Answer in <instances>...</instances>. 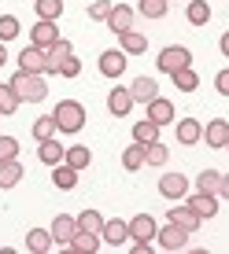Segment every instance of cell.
Masks as SVG:
<instances>
[{
  "instance_id": "13",
  "label": "cell",
  "mask_w": 229,
  "mask_h": 254,
  "mask_svg": "<svg viewBox=\"0 0 229 254\" xmlns=\"http://www.w3.org/2000/svg\"><path fill=\"white\" fill-rule=\"evenodd\" d=\"M30 41L37 48H52L59 41V30H56V22H48V19H37V26L30 30Z\"/></svg>"
},
{
  "instance_id": "5",
  "label": "cell",
  "mask_w": 229,
  "mask_h": 254,
  "mask_svg": "<svg viewBox=\"0 0 229 254\" xmlns=\"http://www.w3.org/2000/svg\"><path fill=\"white\" fill-rule=\"evenodd\" d=\"M155 232H159V229H155V217L152 214H137L133 221H129V240L140 243V247H148V243L155 240Z\"/></svg>"
},
{
  "instance_id": "12",
  "label": "cell",
  "mask_w": 229,
  "mask_h": 254,
  "mask_svg": "<svg viewBox=\"0 0 229 254\" xmlns=\"http://www.w3.org/2000/svg\"><path fill=\"white\" fill-rule=\"evenodd\" d=\"M148 118H152L155 122V126H174V118H178V115H174V103L170 100H163V96H155V100L152 103H148Z\"/></svg>"
},
{
  "instance_id": "36",
  "label": "cell",
  "mask_w": 229,
  "mask_h": 254,
  "mask_svg": "<svg viewBox=\"0 0 229 254\" xmlns=\"http://www.w3.org/2000/svg\"><path fill=\"white\" fill-rule=\"evenodd\" d=\"M56 133H59V126H56V118H52V115L33 122V136H37V144H41V140H52Z\"/></svg>"
},
{
  "instance_id": "31",
  "label": "cell",
  "mask_w": 229,
  "mask_h": 254,
  "mask_svg": "<svg viewBox=\"0 0 229 254\" xmlns=\"http://www.w3.org/2000/svg\"><path fill=\"white\" fill-rule=\"evenodd\" d=\"M122 166H126L129 173H137L140 166H144V144H137V140H133V147L122 151Z\"/></svg>"
},
{
  "instance_id": "23",
  "label": "cell",
  "mask_w": 229,
  "mask_h": 254,
  "mask_svg": "<svg viewBox=\"0 0 229 254\" xmlns=\"http://www.w3.org/2000/svg\"><path fill=\"white\" fill-rule=\"evenodd\" d=\"M118 37H122V52H126V56H144V48H148V37H144V33L126 30V33H118Z\"/></svg>"
},
{
  "instance_id": "39",
  "label": "cell",
  "mask_w": 229,
  "mask_h": 254,
  "mask_svg": "<svg viewBox=\"0 0 229 254\" xmlns=\"http://www.w3.org/2000/svg\"><path fill=\"white\" fill-rule=\"evenodd\" d=\"M11 159H19V140L0 136V162H11Z\"/></svg>"
},
{
  "instance_id": "20",
  "label": "cell",
  "mask_w": 229,
  "mask_h": 254,
  "mask_svg": "<svg viewBox=\"0 0 229 254\" xmlns=\"http://www.w3.org/2000/svg\"><path fill=\"white\" fill-rule=\"evenodd\" d=\"M45 52H48V70H45V74H59V63H63L67 56H74V48H70V41H67V37H59L56 45L45 48Z\"/></svg>"
},
{
  "instance_id": "7",
  "label": "cell",
  "mask_w": 229,
  "mask_h": 254,
  "mask_svg": "<svg viewBox=\"0 0 229 254\" xmlns=\"http://www.w3.org/2000/svg\"><path fill=\"white\" fill-rule=\"evenodd\" d=\"M174 136H178V144L192 147V144H200V140H204V126H200L196 118H178V126H174Z\"/></svg>"
},
{
  "instance_id": "38",
  "label": "cell",
  "mask_w": 229,
  "mask_h": 254,
  "mask_svg": "<svg viewBox=\"0 0 229 254\" xmlns=\"http://www.w3.org/2000/svg\"><path fill=\"white\" fill-rule=\"evenodd\" d=\"M137 11L144 15V19H163L166 15V0H140Z\"/></svg>"
},
{
  "instance_id": "18",
  "label": "cell",
  "mask_w": 229,
  "mask_h": 254,
  "mask_svg": "<svg viewBox=\"0 0 229 254\" xmlns=\"http://www.w3.org/2000/svg\"><path fill=\"white\" fill-rule=\"evenodd\" d=\"M129 96H133V103H152L155 96H159V85H155L152 77H137V81L129 85Z\"/></svg>"
},
{
  "instance_id": "48",
  "label": "cell",
  "mask_w": 229,
  "mask_h": 254,
  "mask_svg": "<svg viewBox=\"0 0 229 254\" xmlns=\"http://www.w3.org/2000/svg\"><path fill=\"white\" fill-rule=\"evenodd\" d=\"M0 118H4V115H0Z\"/></svg>"
},
{
  "instance_id": "42",
  "label": "cell",
  "mask_w": 229,
  "mask_h": 254,
  "mask_svg": "<svg viewBox=\"0 0 229 254\" xmlns=\"http://www.w3.org/2000/svg\"><path fill=\"white\" fill-rule=\"evenodd\" d=\"M59 74H63V77H78V74H82V59H78V56H67L63 63H59Z\"/></svg>"
},
{
  "instance_id": "43",
  "label": "cell",
  "mask_w": 229,
  "mask_h": 254,
  "mask_svg": "<svg viewBox=\"0 0 229 254\" xmlns=\"http://www.w3.org/2000/svg\"><path fill=\"white\" fill-rule=\"evenodd\" d=\"M215 89L222 96H229V70H218V74H215Z\"/></svg>"
},
{
  "instance_id": "47",
  "label": "cell",
  "mask_w": 229,
  "mask_h": 254,
  "mask_svg": "<svg viewBox=\"0 0 229 254\" xmlns=\"http://www.w3.org/2000/svg\"><path fill=\"white\" fill-rule=\"evenodd\" d=\"M226 151H229V140H226Z\"/></svg>"
},
{
  "instance_id": "40",
  "label": "cell",
  "mask_w": 229,
  "mask_h": 254,
  "mask_svg": "<svg viewBox=\"0 0 229 254\" xmlns=\"http://www.w3.org/2000/svg\"><path fill=\"white\" fill-rule=\"evenodd\" d=\"M19 37V19L15 15H0V41H11Z\"/></svg>"
},
{
  "instance_id": "16",
  "label": "cell",
  "mask_w": 229,
  "mask_h": 254,
  "mask_svg": "<svg viewBox=\"0 0 229 254\" xmlns=\"http://www.w3.org/2000/svg\"><path fill=\"white\" fill-rule=\"evenodd\" d=\"M122 70H126V52H122V48L118 52L111 48V52H104V56H100V74L104 77H118Z\"/></svg>"
},
{
  "instance_id": "26",
  "label": "cell",
  "mask_w": 229,
  "mask_h": 254,
  "mask_svg": "<svg viewBox=\"0 0 229 254\" xmlns=\"http://www.w3.org/2000/svg\"><path fill=\"white\" fill-rule=\"evenodd\" d=\"M63 162L70 166V170H78V173H82V170H85V166H89V162H93V155H89V147H82V144H78V147H67V155H63Z\"/></svg>"
},
{
  "instance_id": "25",
  "label": "cell",
  "mask_w": 229,
  "mask_h": 254,
  "mask_svg": "<svg viewBox=\"0 0 229 254\" xmlns=\"http://www.w3.org/2000/svg\"><path fill=\"white\" fill-rule=\"evenodd\" d=\"M133 140H137V144H155V140H159V126H155V122L152 118H144V122H137V126H133Z\"/></svg>"
},
{
  "instance_id": "1",
  "label": "cell",
  "mask_w": 229,
  "mask_h": 254,
  "mask_svg": "<svg viewBox=\"0 0 229 254\" xmlns=\"http://www.w3.org/2000/svg\"><path fill=\"white\" fill-rule=\"evenodd\" d=\"M15 89V96L19 100H26V103H41L48 96V85H45V74H26V70H19V74L7 81Z\"/></svg>"
},
{
  "instance_id": "10",
  "label": "cell",
  "mask_w": 229,
  "mask_h": 254,
  "mask_svg": "<svg viewBox=\"0 0 229 254\" xmlns=\"http://www.w3.org/2000/svg\"><path fill=\"white\" fill-rule=\"evenodd\" d=\"M133 7H126V4H114L111 7V15H108V30L111 33H126V30H133Z\"/></svg>"
},
{
  "instance_id": "41",
  "label": "cell",
  "mask_w": 229,
  "mask_h": 254,
  "mask_svg": "<svg viewBox=\"0 0 229 254\" xmlns=\"http://www.w3.org/2000/svg\"><path fill=\"white\" fill-rule=\"evenodd\" d=\"M111 0H96V4H89V19H96V22H108V15H111Z\"/></svg>"
},
{
  "instance_id": "32",
  "label": "cell",
  "mask_w": 229,
  "mask_h": 254,
  "mask_svg": "<svg viewBox=\"0 0 229 254\" xmlns=\"http://www.w3.org/2000/svg\"><path fill=\"white\" fill-rule=\"evenodd\" d=\"M33 7H37V19H48V22H56L63 15V0H33Z\"/></svg>"
},
{
  "instance_id": "14",
  "label": "cell",
  "mask_w": 229,
  "mask_h": 254,
  "mask_svg": "<svg viewBox=\"0 0 229 254\" xmlns=\"http://www.w3.org/2000/svg\"><path fill=\"white\" fill-rule=\"evenodd\" d=\"M159 191L166 199H185V195H189V177H181V173H166V177H159Z\"/></svg>"
},
{
  "instance_id": "8",
  "label": "cell",
  "mask_w": 229,
  "mask_h": 254,
  "mask_svg": "<svg viewBox=\"0 0 229 254\" xmlns=\"http://www.w3.org/2000/svg\"><path fill=\"white\" fill-rule=\"evenodd\" d=\"M52 240L59 243V247H67L70 240H74V232H78V217H70V214H56V221H52Z\"/></svg>"
},
{
  "instance_id": "2",
  "label": "cell",
  "mask_w": 229,
  "mask_h": 254,
  "mask_svg": "<svg viewBox=\"0 0 229 254\" xmlns=\"http://www.w3.org/2000/svg\"><path fill=\"white\" fill-rule=\"evenodd\" d=\"M52 118H56L59 133H82L85 126V107L78 100H59L56 111H52Z\"/></svg>"
},
{
  "instance_id": "29",
  "label": "cell",
  "mask_w": 229,
  "mask_h": 254,
  "mask_svg": "<svg viewBox=\"0 0 229 254\" xmlns=\"http://www.w3.org/2000/svg\"><path fill=\"white\" fill-rule=\"evenodd\" d=\"M19 177H22V166H19V159L0 162V188H15V185H19Z\"/></svg>"
},
{
  "instance_id": "4",
  "label": "cell",
  "mask_w": 229,
  "mask_h": 254,
  "mask_svg": "<svg viewBox=\"0 0 229 254\" xmlns=\"http://www.w3.org/2000/svg\"><path fill=\"white\" fill-rule=\"evenodd\" d=\"M166 221L178 225V229H185L189 236H196V229H200V221H204V217H200L196 210L185 203V206H170V210H166Z\"/></svg>"
},
{
  "instance_id": "21",
  "label": "cell",
  "mask_w": 229,
  "mask_h": 254,
  "mask_svg": "<svg viewBox=\"0 0 229 254\" xmlns=\"http://www.w3.org/2000/svg\"><path fill=\"white\" fill-rule=\"evenodd\" d=\"M52 243H56V240H52L48 229H30V232H26V251H33V254H48Z\"/></svg>"
},
{
  "instance_id": "11",
  "label": "cell",
  "mask_w": 229,
  "mask_h": 254,
  "mask_svg": "<svg viewBox=\"0 0 229 254\" xmlns=\"http://www.w3.org/2000/svg\"><path fill=\"white\" fill-rule=\"evenodd\" d=\"M226 140H229V122L226 118H211L204 126V144L207 147H226Z\"/></svg>"
},
{
  "instance_id": "33",
  "label": "cell",
  "mask_w": 229,
  "mask_h": 254,
  "mask_svg": "<svg viewBox=\"0 0 229 254\" xmlns=\"http://www.w3.org/2000/svg\"><path fill=\"white\" fill-rule=\"evenodd\" d=\"M185 15H189L192 26H207V22H211V4H207V0H192Z\"/></svg>"
},
{
  "instance_id": "30",
  "label": "cell",
  "mask_w": 229,
  "mask_h": 254,
  "mask_svg": "<svg viewBox=\"0 0 229 254\" xmlns=\"http://www.w3.org/2000/svg\"><path fill=\"white\" fill-rule=\"evenodd\" d=\"M170 77H174V89H181V92H196L200 89V77H196L192 66H185V70H178V74H170Z\"/></svg>"
},
{
  "instance_id": "35",
  "label": "cell",
  "mask_w": 229,
  "mask_h": 254,
  "mask_svg": "<svg viewBox=\"0 0 229 254\" xmlns=\"http://www.w3.org/2000/svg\"><path fill=\"white\" fill-rule=\"evenodd\" d=\"M19 96H15V89H11V85H0V115H15V111H19Z\"/></svg>"
},
{
  "instance_id": "17",
  "label": "cell",
  "mask_w": 229,
  "mask_h": 254,
  "mask_svg": "<svg viewBox=\"0 0 229 254\" xmlns=\"http://www.w3.org/2000/svg\"><path fill=\"white\" fill-rule=\"evenodd\" d=\"M63 155H67V147L59 144L56 136H52V140H41V147H37V159L45 162V166H59V162H63Z\"/></svg>"
},
{
  "instance_id": "22",
  "label": "cell",
  "mask_w": 229,
  "mask_h": 254,
  "mask_svg": "<svg viewBox=\"0 0 229 254\" xmlns=\"http://www.w3.org/2000/svg\"><path fill=\"white\" fill-rule=\"evenodd\" d=\"M96 247H100V236H96V232H85V229H78L74 240L67 243V251H78V254H93Z\"/></svg>"
},
{
  "instance_id": "6",
  "label": "cell",
  "mask_w": 229,
  "mask_h": 254,
  "mask_svg": "<svg viewBox=\"0 0 229 254\" xmlns=\"http://www.w3.org/2000/svg\"><path fill=\"white\" fill-rule=\"evenodd\" d=\"M19 70H26V74H45V70H48V52L37 48V45L22 48L19 52Z\"/></svg>"
},
{
  "instance_id": "15",
  "label": "cell",
  "mask_w": 229,
  "mask_h": 254,
  "mask_svg": "<svg viewBox=\"0 0 229 254\" xmlns=\"http://www.w3.org/2000/svg\"><path fill=\"white\" fill-rule=\"evenodd\" d=\"M100 240L104 243H111V247H122V243L129 240V221H104V232H100Z\"/></svg>"
},
{
  "instance_id": "46",
  "label": "cell",
  "mask_w": 229,
  "mask_h": 254,
  "mask_svg": "<svg viewBox=\"0 0 229 254\" xmlns=\"http://www.w3.org/2000/svg\"><path fill=\"white\" fill-rule=\"evenodd\" d=\"M7 63V48H4V41H0V66Z\"/></svg>"
},
{
  "instance_id": "44",
  "label": "cell",
  "mask_w": 229,
  "mask_h": 254,
  "mask_svg": "<svg viewBox=\"0 0 229 254\" xmlns=\"http://www.w3.org/2000/svg\"><path fill=\"white\" fill-rule=\"evenodd\" d=\"M218 195L229 199V177H226V173H222V185H218Z\"/></svg>"
},
{
  "instance_id": "28",
  "label": "cell",
  "mask_w": 229,
  "mask_h": 254,
  "mask_svg": "<svg viewBox=\"0 0 229 254\" xmlns=\"http://www.w3.org/2000/svg\"><path fill=\"white\" fill-rule=\"evenodd\" d=\"M166 159H170V147H166L163 140H155V144L144 147V166H166Z\"/></svg>"
},
{
  "instance_id": "45",
  "label": "cell",
  "mask_w": 229,
  "mask_h": 254,
  "mask_svg": "<svg viewBox=\"0 0 229 254\" xmlns=\"http://www.w3.org/2000/svg\"><path fill=\"white\" fill-rule=\"evenodd\" d=\"M218 48H222V56L229 59V33H222V41H218Z\"/></svg>"
},
{
  "instance_id": "9",
  "label": "cell",
  "mask_w": 229,
  "mask_h": 254,
  "mask_svg": "<svg viewBox=\"0 0 229 254\" xmlns=\"http://www.w3.org/2000/svg\"><path fill=\"white\" fill-rule=\"evenodd\" d=\"M155 240H159V247H163V251H185V243H189V232L166 221V229L155 232Z\"/></svg>"
},
{
  "instance_id": "34",
  "label": "cell",
  "mask_w": 229,
  "mask_h": 254,
  "mask_svg": "<svg viewBox=\"0 0 229 254\" xmlns=\"http://www.w3.org/2000/svg\"><path fill=\"white\" fill-rule=\"evenodd\" d=\"M218 185H222V173H218V170H204L196 177V188L207 191V195H218Z\"/></svg>"
},
{
  "instance_id": "19",
  "label": "cell",
  "mask_w": 229,
  "mask_h": 254,
  "mask_svg": "<svg viewBox=\"0 0 229 254\" xmlns=\"http://www.w3.org/2000/svg\"><path fill=\"white\" fill-rule=\"evenodd\" d=\"M129 107H133L129 89H111V96H108V111H111V115H114V118H126Z\"/></svg>"
},
{
  "instance_id": "3",
  "label": "cell",
  "mask_w": 229,
  "mask_h": 254,
  "mask_svg": "<svg viewBox=\"0 0 229 254\" xmlns=\"http://www.w3.org/2000/svg\"><path fill=\"white\" fill-rule=\"evenodd\" d=\"M159 70L163 74H178V70H185V66H192V52L189 48H181V45H170V48H163L159 52Z\"/></svg>"
},
{
  "instance_id": "27",
  "label": "cell",
  "mask_w": 229,
  "mask_h": 254,
  "mask_svg": "<svg viewBox=\"0 0 229 254\" xmlns=\"http://www.w3.org/2000/svg\"><path fill=\"white\" fill-rule=\"evenodd\" d=\"M52 170H56V173H52V181H56V188H63V191H70V188L78 185V170H70L67 162L52 166Z\"/></svg>"
},
{
  "instance_id": "24",
  "label": "cell",
  "mask_w": 229,
  "mask_h": 254,
  "mask_svg": "<svg viewBox=\"0 0 229 254\" xmlns=\"http://www.w3.org/2000/svg\"><path fill=\"white\" fill-rule=\"evenodd\" d=\"M189 206L196 210L200 217H215V214H218V199H215V195H207V191H196V195L189 199Z\"/></svg>"
},
{
  "instance_id": "37",
  "label": "cell",
  "mask_w": 229,
  "mask_h": 254,
  "mask_svg": "<svg viewBox=\"0 0 229 254\" xmlns=\"http://www.w3.org/2000/svg\"><path fill=\"white\" fill-rule=\"evenodd\" d=\"M78 229H85V232H96V236H100V232H104V217L96 214V210H82V214H78Z\"/></svg>"
}]
</instances>
